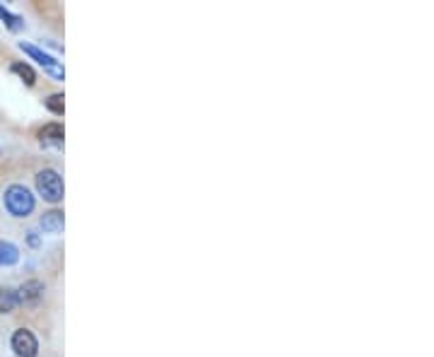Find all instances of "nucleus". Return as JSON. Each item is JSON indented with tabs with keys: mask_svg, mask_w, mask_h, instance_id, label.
Wrapping results in <instances>:
<instances>
[{
	"mask_svg": "<svg viewBox=\"0 0 434 357\" xmlns=\"http://www.w3.org/2000/svg\"><path fill=\"white\" fill-rule=\"evenodd\" d=\"M3 203H5V210L12 215V217H27L34 213V205H36V198L34 193L22 184H12L5 189V196H3Z\"/></svg>",
	"mask_w": 434,
	"mask_h": 357,
	"instance_id": "obj_1",
	"label": "nucleus"
},
{
	"mask_svg": "<svg viewBox=\"0 0 434 357\" xmlns=\"http://www.w3.org/2000/svg\"><path fill=\"white\" fill-rule=\"evenodd\" d=\"M36 191L46 203H60L63 201V179L56 169H41L36 174Z\"/></svg>",
	"mask_w": 434,
	"mask_h": 357,
	"instance_id": "obj_2",
	"label": "nucleus"
},
{
	"mask_svg": "<svg viewBox=\"0 0 434 357\" xmlns=\"http://www.w3.org/2000/svg\"><path fill=\"white\" fill-rule=\"evenodd\" d=\"M20 51H24L27 53L29 58H34L36 63L41 65V68H44L48 75L51 77H56V80H63L65 77V70H63V65L58 63L56 58L53 56H48L46 51H41L39 46H34V44H27V41H20Z\"/></svg>",
	"mask_w": 434,
	"mask_h": 357,
	"instance_id": "obj_3",
	"label": "nucleus"
},
{
	"mask_svg": "<svg viewBox=\"0 0 434 357\" xmlns=\"http://www.w3.org/2000/svg\"><path fill=\"white\" fill-rule=\"evenodd\" d=\"M12 353L17 357H36L39 355V341L29 329H17L10 338Z\"/></svg>",
	"mask_w": 434,
	"mask_h": 357,
	"instance_id": "obj_4",
	"label": "nucleus"
},
{
	"mask_svg": "<svg viewBox=\"0 0 434 357\" xmlns=\"http://www.w3.org/2000/svg\"><path fill=\"white\" fill-rule=\"evenodd\" d=\"M41 297H44V282H39V280H27L20 290H17L20 304H39Z\"/></svg>",
	"mask_w": 434,
	"mask_h": 357,
	"instance_id": "obj_5",
	"label": "nucleus"
},
{
	"mask_svg": "<svg viewBox=\"0 0 434 357\" xmlns=\"http://www.w3.org/2000/svg\"><path fill=\"white\" fill-rule=\"evenodd\" d=\"M63 138H65V131L60 123H46L44 128L39 131V143L44 148H60L63 145Z\"/></svg>",
	"mask_w": 434,
	"mask_h": 357,
	"instance_id": "obj_6",
	"label": "nucleus"
},
{
	"mask_svg": "<svg viewBox=\"0 0 434 357\" xmlns=\"http://www.w3.org/2000/svg\"><path fill=\"white\" fill-rule=\"evenodd\" d=\"M39 225L46 234H60L63 232V225H65V217L60 210H48V213H44V217H41Z\"/></svg>",
	"mask_w": 434,
	"mask_h": 357,
	"instance_id": "obj_7",
	"label": "nucleus"
},
{
	"mask_svg": "<svg viewBox=\"0 0 434 357\" xmlns=\"http://www.w3.org/2000/svg\"><path fill=\"white\" fill-rule=\"evenodd\" d=\"M20 307L17 300V290L12 287H0V314H12Z\"/></svg>",
	"mask_w": 434,
	"mask_h": 357,
	"instance_id": "obj_8",
	"label": "nucleus"
},
{
	"mask_svg": "<svg viewBox=\"0 0 434 357\" xmlns=\"http://www.w3.org/2000/svg\"><path fill=\"white\" fill-rule=\"evenodd\" d=\"M20 261V249L12 241L0 239V265H15Z\"/></svg>",
	"mask_w": 434,
	"mask_h": 357,
	"instance_id": "obj_9",
	"label": "nucleus"
},
{
	"mask_svg": "<svg viewBox=\"0 0 434 357\" xmlns=\"http://www.w3.org/2000/svg\"><path fill=\"white\" fill-rule=\"evenodd\" d=\"M0 20H3L5 27L10 29V32H22L24 29V20L20 15H15V12H10L5 5H0Z\"/></svg>",
	"mask_w": 434,
	"mask_h": 357,
	"instance_id": "obj_10",
	"label": "nucleus"
},
{
	"mask_svg": "<svg viewBox=\"0 0 434 357\" xmlns=\"http://www.w3.org/2000/svg\"><path fill=\"white\" fill-rule=\"evenodd\" d=\"M10 70L15 72V75H20L22 77V82L27 84V87H34V82H36V72L34 68L29 63H12L10 65Z\"/></svg>",
	"mask_w": 434,
	"mask_h": 357,
	"instance_id": "obj_11",
	"label": "nucleus"
},
{
	"mask_svg": "<svg viewBox=\"0 0 434 357\" xmlns=\"http://www.w3.org/2000/svg\"><path fill=\"white\" fill-rule=\"evenodd\" d=\"M65 97L63 94H51V97H46L44 99V104L48 111H53V114H63V109H65Z\"/></svg>",
	"mask_w": 434,
	"mask_h": 357,
	"instance_id": "obj_12",
	"label": "nucleus"
},
{
	"mask_svg": "<svg viewBox=\"0 0 434 357\" xmlns=\"http://www.w3.org/2000/svg\"><path fill=\"white\" fill-rule=\"evenodd\" d=\"M27 234H29V244H32V246L39 244V239H36V232H27Z\"/></svg>",
	"mask_w": 434,
	"mask_h": 357,
	"instance_id": "obj_13",
	"label": "nucleus"
}]
</instances>
